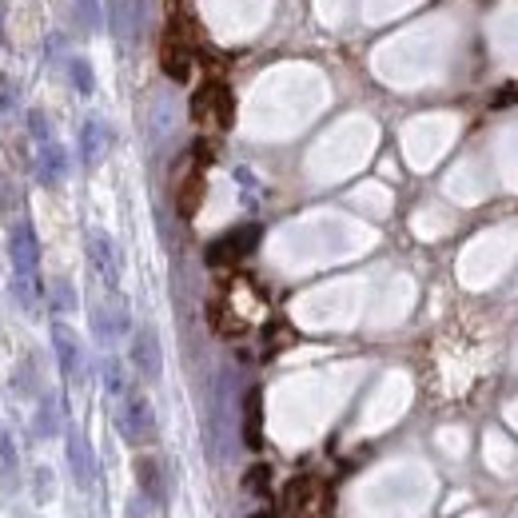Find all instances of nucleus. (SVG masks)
Masks as SVG:
<instances>
[{
  "label": "nucleus",
  "instance_id": "a211bd4d",
  "mask_svg": "<svg viewBox=\"0 0 518 518\" xmlns=\"http://www.w3.org/2000/svg\"><path fill=\"white\" fill-rule=\"evenodd\" d=\"M68 72H72V88H76L80 96H88V92L96 88V76H92V64H88L84 56H76V60L68 64Z\"/></svg>",
  "mask_w": 518,
  "mask_h": 518
},
{
  "label": "nucleus",
  "instance_id": "9d476101",
  "mask_svg": "<svg viewBox=\"0 0 518 518\" xmlns=\"http://www.w3.org/2000/svg\"><path fill=\"white\" fill-rule=\"evenodd\" d=\"M108 148H112V128L104 120H84V128H80V160H84V168H96L108 156Z\"/></svg>",
  "mask_w": 518,
  "mask_h": 518
},
{
  "label": "nucleus",
  "instance_id": "ddd939ff",
  "mask_svg": "<svg viewBox=\"0 0 518 518\" xmlns=\"http://www.w3.org/2000/svg\"><path fill=\"white\" fill-rule=\"evenodd\" d=\"M200 200H204V168L196 164V168L180 180V188H176V208H180V216L192 220L196 208H200Z\"/></svg>",
  "mask_w": 518,
  "mask_h": 518
},
{
  "label": "nucleus",
  "instance_id": "7ed1b4c3",
  "mask_svg": "<svg viewBox=\"0 0 518 518\" xmlns=\"http://www.w3.org/2000/svg\"><path fill=\"white\" fill-rule=\"evenodd\" d=\"M116 427L120 435L132 443V447H144L156 439V415H152V403L140 395V391H128L116 399Z\"/></svg>",
  "mask_w": 518,
  "mask_h": 518
},
{
  "label": "nucleus",
  "instance_id": "6e6552de",
  "mask_svg": "<svg viewBox=\"0 0 518 518\" xmlns=\"http://www.w3.org/2000/svg\"><path fill=\"white\" fill-rule=\"evenodd\" d=\"M36 144V156H32V168H36V180L44 188H56L64 176H68V156L60 148L56 136H44V140H32Z\"/></svg>",
  "mask_w": 518,
  "mask_h": 518
},
{
  "label": "nucleus",
  "instance_id": "f257e3e1",
  "mask_svg": "<svg viewBox=\"0 0 518 518\" xmlns=\"http://www.w3.org/2000/svg\"><path fill=\"white\" fill-rule=\"evenodd\" d=\"M8 259H12V295L16 303L36 315L40 311V244H36V232L32 224H16L12 236H8Z\"/></svg>",
  "mask_w": 518,
  "mask_h": 518
},
{
  "label": "nucleus",
  "instance_id": "6ab92c4d",
  "mask_svg": "<svg viewBox=\"0 0 518 518\" xmlns=\"http://www.w3.org/2000/svg\"><path fill=\"white\" fill-rule=\"evenodd\" d=\"M36 431H40V435H56V399H52V395H44V403H40Z\"/></svg>",
  "mask_w": 518,
  "mask_h": 518
},
{
  "label": "nucleus",
  "instance_id": "423d86ee",
  "mask_svg": "<svg viewBox=\"0 0 518 518\" xmlns=\"http://www.w3.org/2000/svg\"><path fill=\"white\" fill-rule=\"evenodd\" d=\"M88 263H92L96 279L108 291H116V283H120V252H116V240L108 232H100V228L88 232Z\"/></svg>",
  "mask_w": 518,
  "mask_h": 518
},
{
  "label": "nucleus",
  "instance_id": "1a4fd4ad",
  "mask_svg": "<svg viewBox=\"0 0 518 518\" xmlns=\"http://www.w3.org/2000/svg\"><path fill=\"white\" fill-rule=\"evenodd\" d=\"M52 347H56V359H60L64 379H68V383H80V379H84V347H80L76 331L64 327V323H56V327H52Z\"/></svg>",
  "mask_w": 518,
  "mask_h": 518
},
{
  "label": "nucleus",
  "instance_id": "4be33fe9",
  "mask_svg": "<svg viewBox=\"0 0 518 518\" xmlns=\"http://www.w3.org/2000/svg\"><path fill=\"white\" fill-rule=\"evenodd\" d=\"M52 291H56V307H60V311H64V307H72V291H68V283H64V279H56V283H52Z\"/></svg>",
  "mask_w": 518,
  "mask_h": 518
},
{
  "label": "nucleus",
  "instance_id": "5701e85b",
  "mask_svg": "<svg viewBox=\"0 0 518 518\" xmlns=\"http://www.w3.org/2000/svg\"><path fill=\"white\" fill-rule=\"evenodd\" d=\"M128 518H152L144 511V499H132V503H128Z\"/></svg>",
  "mask_w": 518,
  "mask_h": 518
},
{
  "label": "nucleus",
  "instance_id": "4468645a",
  "mask_svg": "<svg viewBox=\"0 0 518 518\" xmlns=\"http://www.w3.org/2000/svg\"><path fill=\"white\" fill-rule=\"evenodd\" d=\"M68 463H72V475L80 487L92 483V451H88V439L80 431H68Z\"/></svg>",
  "mask_w": 518,
  "mask_h": 518
},
{
  "label": "nucleus",
  "instance_id": "b1692460",
  "mask_svg": "<svg viewBox=\"0 0 518 518\" xmlns=\"http://www.w3.org/2000/svg\"><path fill=\"white\" fill-rule=\"evenodd\" d=\"M256 518H267V515H256Z\"/></svg>",
  "mask_w": 518,
  "mask_h": 518
},
{
  "label": "nucleus",
  "instance_id": "dca6fc26",
  "mask_svg": "<svg viewBox=\"0 0 518 518\" xmlns=\"http://www.w3.org/2000/svg\"><path fill=\"white\" fill-rule=\"evenodd\" d=\"M104 391H108L112 399H120V395H128V391H132L120 359H108V363H104Z\"/></svg>",
  "mask_w": 518,
  "mask_h": 518
},
{
  "label": "nucleus",
  "instance_id": "9b49d317",
  "mask_svg": "<svg viewBox=\"0 0 518 518\" xmlns=\"http://www.w3.org/2000/svg\"><path fill=\"white\" fill-rule=\"evenodd\" d=\"M92 327H96V335H100L104 343L120 339V335L128 331V311H124V303H120V299L100 303V307L92 311Z\"/></svg>",
  "mask_w": 518,
  "mask_h": 518
},
{
  "label": "nucleus",
  "instance_id": "f03ea898",
  "mask_svg": "<svg viewBox=\"0 0 518 518\" xmlns=\"http://www.w3.org/2000/svg\"><path fill=\"white\" fill-rule=\"evenodd\" d=\"M232 112H236V100H232V88L224 80H204L192 96V120L200 128H212V132H224L232 128Z\"/></svg>",
  "mask_w": 518,
  "mask_h": 518
},
{
  "label": "nucleus",
  "instance_id": "20e7f679",
  "mask_svg": "<svg viewBox=\"0 0 518 518\" xmlns=\"http://www.w3.org/2000/svg\"><path fill=\"white\" fill-rule=\"evenodd\" d=\"M192 64H196V48L192 40L180 32V24H168L164 40H160V68L168 80H188L192 76Z\"/></svg>",
  "mask_w": 518,
  "mask_h": 518
},
{
  "label": "nucleus",
  "instance_id": "0eeeda50",
  "mask_svg": "<svg viewBox=\"0 0 518 518\" xmlns=\"http://www.w3.org/2000/svg\"><path fill=\"white\" fill-rule=\"evenodd\" d=\"M132 367L140 379L156 383L164 371V351H160V335L152 327H136L132 331Z\"/></svg>",
  "mask_w": 518,
  "mask_h": 518
},
{
  "label": "nucleus",
  "instance_id": "aec40b11",
  "mask_svg": "<svg viewBox=\"0 0 518 518\" xmlns=\"http://www.w3.org/2000/svg\"><path fill=\"white\" fill-rule=\"evenodd\" d=\"M0 471H4V479L16 475V451H12V443H8L4 431H0Z\"/></svg>",
  "mask_w": 518,
  "mask_h": 518
},
{
  "label": "nucleus",
  "instance_id": "2eb2a0df",
  "mask_svg": "<svg viewBox=\"0 0 518 518\" xmlns=\"http://www.w3.org/2000/svg\"><path fill=\"white\" fill-rule=\"evenodd\" d=\"M244 443L252 451L263 443V395H259L256 387L244 395Z\"/></svg>",
  "mask_w": 518,
  "mask_h": 518
},
{
  "label": "nucleus",
  "instance_id": "412c9836",
  "mask_svg": "<svg viewBox=\"0 0 518 518\" xmlns=\"http://www.w3.org/2000/svg\"><path fill=\"white\" fill-rule=\"evenodd\" d=\"M76 12L84 20V28H100V0H76Z\"/></svg>",
  "mask_w": 518,
  "mask_h": 518
},
{
  "label": "nucleus",
  "instance_id": "f8f14e48",
  "mask_svg": "<svg viewBox=\"0 0 518 518\" xmlns=\"http://www.w3.org/2000/svg\"><path fill=\"white\" fill-rule=\"evenodd\" d=\"M136 483H140V495H144V499L164 503L168 487H164V467H160V459L140 455V459H136Z\"/></svg>",
  "mask_w": 518,
  "mask_h": 518
},
{
  "label": "nucleus",
  "instance_id": "39448f33",
  "mask_svg": "<svg viewBox=\"0 0 518 518\" xmlns=\"http://www.w3.org/2000/svg\"><path fill=\"white\" fill-rule=\"evenodd\" d=\"M259 244V228L256 224H248V228H232V232H224L220 240H212V248H208V263L212 267H236L240 259H248L256 252Z\"/></svg>",
  "mask_w": 518,
  "mask_h": 518
},
{
  "label": "nucleus",
  "instance_id": "f3484780",
  "mask_svg": "<svg viewBox=\"0 0 518 518\" xmlns=\"http://www.w3.org/2000/svg\"><path fill=\"white\" fill-rule=\"evenodd\" d=\"M16 108H20V88H16V80H12V76H4V72H0V124H4V120H12V116H16Z\"/></svg>",
  "mask_w": 518,
  "mask_h": 518
}]
</instances>
